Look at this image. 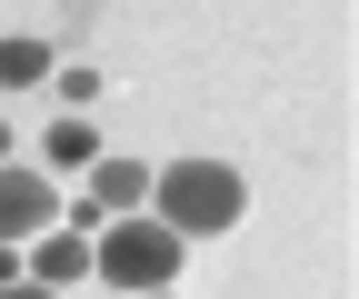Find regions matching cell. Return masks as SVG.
<instances>
[{
	"mask_svg": "<svg viewBox=\"0 0 359 299\" xmlns=\"http://www.w3.org/2000/svg\"><path fill=\"white\" fill-rule=\"evenodd\" d=\"M0 160H11V120H0Z\"/></svg>",
	"mask_w": 359,
	"mask_h": 299,
	"instance_id": "cell-11",
	"label": "cell"
},
{
	"mask_svg": "<svg viewBox=\"0 0 359 299\" xmlns=\"http://www.w3.org/2000/svg\"><path fill=\"white\" fill-rule=\"evenodd\" d=\"M50 80H60V100H70V110L100 100V70H90V60H50Z\"/></svg>",
	"mask_w": 359,
	"mask_h": 299,
	"instance_id": "cell-8",
	"label": "cell"
},
{
	"mask_svg": "<svg viewBox=\"0 0 359 299\" xmlns=\"http://www.w3.org/2000/svg\"><path fill=\"white\" fill-rule=\"evenodd\" d=\"M140 209H150V169L140 160H90V190H80V209H70V220H140Z\"/></svg>",
	"mask_w": 359,
	"mask_h": 299,
	"instance_id": "cell-4",
	"label": "cell"
},
{
	"mask_svg": "<svg viewBox=\"0 0 359 299\" xmlns=\"http://www.w3.org/2000/svg\"><path fill=\"white\" fill-rule=\"evenodd\" d=\"M140 299H180V289H140Z\"/></svg>",
	"mask_w": 359,
	"mask_h": 299,
	"instance_id": "cell-12",
	"label": "cell"
},
{
	"mask_svg": "<svg viewBox=\"0 0 359 299\" xmlns=\"http://www.w3.org/2000/svg\"><path fill=\"white\" fill-rule=\"evenodd\" d=\"M150 220L170 239H219L250 220V190L230 160H180V169H150Z\"/></svg>",
	"mask_w": 359,
	"mask_h": 299,
	"instance_id": "cell-1",
	"label": "cell"
},
{
	"mask_svg": "<svg viewBox=\"0 0 359 299\" xmlns=\"http://www.w3.org/2000/svg\"><path fill=\"white\" fill-rule=\"evenodd\" d=\"M60 220V190H50V169H20V160H0V239H40Z\"/></svg>",
	"mask_w": 359,
	"mask_h": 299,
	"instance_id": "cell-3",
	"label": "cell"
},
{
	"mask_svg": "<svg viewBox=\"0 0 359 299\" xmlns=\"http://www.w3.org/2000/svg\"><path fill=\"white\" fill-rule=\"evenodd\" d=\"M0 299H60V289H40V279H11V289H0Z\"/></svg>",
	"mask_w": 359,
	"mask_h": 299,
	"instance_id": "cell-9",
	"label": "cell"
},
{
	"mask_svg": "<svg viewBox=\"0 0 359 299\" xmlns=\"http://www.w3.org/2000/svg\"><path fill=\"white\" fill-rule=\"evenodd\" d=\"M20 279H40V289H80V279H90V230H40L30 260H20Z\"/></svg>",
	"mask_w": 359,
	"mask_h": 299,
	"instance_id": "cell-5",
	"label": "cell"
},
{
	"mask_svg": "<svg viewBox=\"0 0 359 299\" xmlns=\"http://www.w3.org/2000/svg\"><path fill=\"white\" fill-rule=\"evenodd\" d=\"M11 279H20V249H11V239H0V289H11Z\"/></svg>",
	"mask_w": 359,
	"mask_h": 299,
	"instance_id": "cell-10",
	"label": "cell"
},
{
	"mask_svg": "<svg viewBox=\"0 0 359 299\" xmlns=\"http://www.w3.org/2000/svg\"><path fill=\"white\" fill-rule=\"evenodd\" d=\"M180 260H190V239H170L160 220H110L100 239H90V270H100L110 289H180Z\"/></svg>",
	"mask_w": 359,
	"mask_h": 299,
	"instance_id": "cell-2",
	"label": "cell"
},
{
	"mask_svg": "<svg viewBox=\"0 0 359 299\" xmlns=\"http://www.w3.org/2000/svg\"><path fill=\"white\" fill-rule=\"evenodd\" d=\"M100 160V130H90V110H70L60 130H40V169H90Z\"/></svg>",
	"mask_w": 359,
	"mask_h": 299,
	"instance_id": "cell-6",
	"label": "cell"
},
{
	"mask_svg": "<svg viewBox=\"0 0 359 299\" xmlns=\"http://www.w3.org/2000/svg\"><path fill=\"white\" fill-rule=\"evenodd\" d=\"M50 80V40H0V90H40Z\"/></svg>",
	"mask_w": 359,
	"mask_h": 299,
	"instance_id": "cell-7",
	"label": "cell"
}]
</instances>
